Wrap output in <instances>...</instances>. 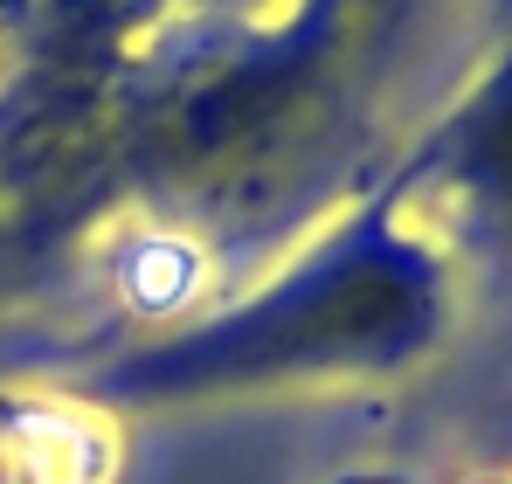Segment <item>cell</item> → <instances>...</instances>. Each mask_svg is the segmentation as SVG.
Returning <instances> with one entry per match:
<instances>
[{"instance_id":"6da1fadb","label":"cell","mask_w":512,"mask_h":484,"mask_svg":"<svg viewBox=\"0 0 512 484\" xmlns=\"http://www.w3.org/2000/svg\"><path fill=\"white\" fill-rule=\"evenodd\" d=\"M450 312V277L395 208L353 215L340 236L305 249L236 305L146 339L84 374L90 408H160L201 395H243L284 381H360L423 360Z\"/></svg>"},{"instance_id":"7a4b0ae2","label":"cell","mask_w":512,"mask_h":484,"mask_svg":"<svg viewBox=\"0 0 512 484\" xmlns=\"http://www.w3.org/2000/svg\"><path fill=\"white\" fill-rule=\"evenodd\" d=\"M97 415L90 402H14L0 436L7 484H104L111 443Z\"/></svg>"},{"instance_id":"3957f363","label":"cell","mask_w":512,"mask_h":484,"mask_svg":"<svg viewBox=\"0 0 512 484\" xmlns=\"http://www.w3.org/2000/svg\"><path fill=\"white\" fill-rule=\"evenodd\" d=\"M450 173L464 180V194L485 215L512 222V63L457 118V132H450Z\"/></svg>"},{"instance_id":"277c9868","label":"cell","mask_w":512,"mask_h":484,"mask_svg":"<svg viewBox=\"0 0 512 484\" xmlns=\"http://www.w3.org/2000/svg\"><path fill=\"white\" fill-rule=\"evenodd\" d=\"M56 353H63V339H56V332H42V325H0V381L42 374Z\"/></svg>"}]
</instances>
